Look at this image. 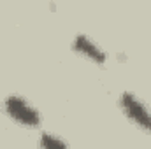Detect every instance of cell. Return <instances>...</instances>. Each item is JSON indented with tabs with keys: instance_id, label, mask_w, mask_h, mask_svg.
<instances>
[{
	"instance_id": "2",
	"label": "cell",
	"mask_w": 151,
	"mask_h": 149,
	"mask_svg": "<svg viewBox=\"0 0 151 149\" xmlns=\"http://www.w3.org/2000/svg\"><path fill=\"white\" fill-rule=\"evenodd\" d=\"M119 105L130 121H134L141 130L151 133V111L146 107L142 100H139L134 93L125 91L119 97Z\"/></svg>"
},
{
	"instance_id": "4",
	"label": "cell",
	"mask_w": 151,
	"mask_h": 149,
	"mask_svg": "<svg viewBox=\"0 0 151 149\" xmlns=\"http://www.w3.org/2000/svg\"><path fill=\"white\" fill-rule=\"evenodd\" d=\"M39 144L40 149H69V146L65 144V140L55 133H49V132H44L39 139Z\"/></svg>"
},
{
	"instance_id": "1",
	"label": "cell",
	"mask_w": 151,
	"mask_h": 149,
	"mask_svg": "<svg viewBox=\"0 0 151 149\" xmlns=\"http://www.w3.org/2000/svg\"><path fill=\"white\" fill-rule=\"evenodd\" d=\"M4 109L7 112V116L11 119H14L16 123L28 126V128H35L40 125V114L39 111L23 97L19 95H9L4 102Z\"/></svg>"
},
{
	"instance_id": "3",
	"label": "cell",
	"mask_w": 151,
	"mask_h": 149,
	"mask_svg": "<svg viewBox=\"0 0 151 149\" xmlns=\"http://www.w3.org/2000/svg\"><path fill=\"white\" fill-rule=\"evenodd\" d=\"M72 47H74L79 54H83L84 58H88L93 63H104L106 58H107L106 56V51L93 39H90L88 35H84V34H77L76 35L74 40H72Z\"/></svg>"
}]
</instances>
